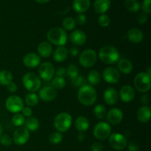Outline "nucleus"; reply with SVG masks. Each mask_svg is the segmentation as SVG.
<instances>
[{
    "instance_id": "7c9ffc66",
    "label": "nucleus",
    "mask_w": 151,
    "mask_h": 151,
    "mask_svg": "<svg viewBox=\"0 0 151 151\" xmlns=\"http://www.w3.org/2000/svg\"><path fill=\"white\" fill-rule=\"evenodd\" d=\"M125 6L131 13H137L140 9V4L137 0H125Z\"/></svg>"
},
{
    "instance_id": "f3484780",
    "label": "nucleus",
    "mask_w": 151,
    "mask_h": 151,
    "mask_svg": "<svg viewBox=\"0 0 151 151\" xmlns=\"http://www.w3.org/2000/svg\"><path fill=\"white\" fill-rule=\"evenodd\" d=\"M103 98L106 104L109 106H114L117 103L119 100V94L114 88L109 87L107 88L103 94Z\"/></svg>"
},
{
    "instance_id": "de8ad7c7",
    "label": "nucleus",
    "mask_w": 151,
    "mask_h": 151,
    "mask_svg": "<svg viewBox=\"0 0 151 151\" xmlns=\"http://www.w3.org/2000/svg\"><path fill=\"white\" fill-rule=\"evenodd\" d=\"M91 151H103V145L100 142H96L92 144L91 147Z\"/></svg>"
},
{
    "instance_id": "9b49d317",
    "label": "nucleus",
    "mask_w": 151,
    "mask_h": 151,
    "mask_svg": "<svg viewBox=\"0 0 151 151\" xmlns=\"http://www.w3.org/2000/svg\"><path fill=\"white\" fill-rule=\"evenodd\" d=\"M29 138V131L25 127H19L13 133V142L17 145H23Z\"/></svg>"
},
{
    "instance_id": "20e7f679",
    "label": "nucleus",
    "mask_w": 151,
    "mask_h": 151,
    "mask_svg": "<svg viewBox=\"0 0 151 151\" xmlns=\"http://www.w3.org/2000/svg\"><path fill=\"white\" fill-rule=\"evenodd\" d=\"M134 85L136 89L142 93H146L150 89V75L147 72H140L137 74L134 80Z\"/></svg>"
},
{
    "instance_id": "5fc2aeb1",
    "label": "nucleus",
    "mask_w": 151,
    "mask_h": 151,
    "mask_svg": "<svg viewBox=\"0 0 151 151\" xmlns=\"http://www.w3.org/2000/svg\"><path fill=\"white\" fill-rule=\"evenodd\" d=\"M35 1L38 3H41V4H45V3L49 2L50 0H35Z\"/></svg>"
},
{
    "instance_id": "37998d69",
    "label": "nucleus",
    "mask_w": 151,
    "mask_h": 151,
    "mask_svg": "<svg viewBox=\"0 0 151 151\" xmlns=\"http://www.w3.org/2000/svg\"><path fill=\"white\" fill-rule=\"evenodd\" d=\"M137 22H138L139 24H144L148 20V17H147V15L145 13H140L139 14H138L137 17Z\"/></svg>"
},
{
    "instance_id": "7ed1b4c3",
    "label": "nucleus",
    "mask_w": 151,
    "mask_h": 151,
    "mask_svg": "<svg viewBox=\"0 0 151 151\" xmlns=\"http://www.w3.org/2000/svg\"><path fill=\"white\" fill-rule=\"evenodd\" d=\"M47 38L50 43L58 47L64 46L67 42V33L61 27H53L47 32Z\"/></svg>"
},
{
    "instance_id": "6e6552de",
    "label": "nucleus",
    "mask_w": 151,
    "mask_h": 151,
    "mask_svg": "<svg viewBox=\"0 0 151 151\" xmlns=\"http://www.w3.org/2000/svg\"><path fill=\"white\" fill-rule=\"evenodd\" d=\"M5 107L10 113H19L24 108V102L19 96L11 95L6 100Z\"/></svg>"
},
{
    "instance_id": "864d4df0",
    "label": "nucleus",
    "mask_w": 151,
    "mask_h": 151,
    "mask_svg": "<svg viewBox=\"0 0 151 151\" xmlns=\"http://www.w3.org/2000/svg\"><path fill=\"white\" fill-rule=\"evenodd\" d=\"M78 139L80 142H83L86 139L85 134L83 132H80L78 135Z\"/></svg>"
},
{
    "instance_id": "09e8293b",
    "label": "nucleus",
    "mask_w": 151,
    "mask_h": 151,
    "mask_svg": "<svg viewBox=\"0 0 151 151\" xmlns=\"http://www.w3.org/2000/svg\"><path fill=\"white\" fill-rule=\"evenodd\" d=\"M56 77H60V78H64L66 75V69L64 67H60L57 69L56 72Z\"/></svg>"
},
{
    "instance_id": "a878e982",
    "label": "nucleus",
    "mask_w": 151,
    "mask_h": 151,
    "mask_svg": "<svg viewBox=\"0 0 151 151\" xmlns=\"http://www.w3.org/2000/svg\"><path fill=\"white\" fill-rule=\"evenodd\" d=\"M89 121L86 116H80L75 120V128L80 132H85L89 128Z\"/></svg>"
},
{
    "instance_id": "9d476101",
    "label": "nucleus",
    "mask_w": 151,
    "mask_h": 151,
    "mask_svg": "<svg viewBox=\"0 0 151 151\" xmlns=\"http://www.w3.org/2000/svg\"><path fill=\"white\" fill-rule=\"evenodd\" d=\"M55 71L53 65L50 62H44L38 68V74L40 78L44 81H50L54 77Z\"/></svg>"
},
{
    "instance_id": "72a5a7b5",
    "label": "nucleus",
    "mask_w": 151,
    "mask_h": 151,
    "mask_svg": "<svg viewBox=\"0 0 151 151\" xmlns=\"http://www.w3.org/2000/svg\"><path fill=\"white\" fill-rule=\"evenodd\" d=\"M52 87L55 89H62L64 88L66 85V80L64 78H60V77H55L52 79L51 82Z\"/></svg>"
},
{
    "instance_id": "4be33fe9",
    "label": "nucleus",
    "mask_w": 151,
    "mask_h": 151,
    "mask_svg": "<svg viewBox=\"0 0 151 151\" xmlns=\"http://www.w3.org/2000/svg\"><path fill=\"white\" fill-rule=\"evenodd\" d=\"M111 0H95L94 2V10L98 14H105L111 7Z\"/></svg>"
},
{
    "instance_id": "79ce46f5",
    "label": "nucleus",
    "mask_w": 151,
    "mask_h": 151,
    "mask_svg": "<svg viewBox=\"0 0 151 151\" xmlns=\"http://www.w3.org/2000/svg\"><path fill=\"white\" fill-rule=\"evenodd\" d=\"M150 2L151 0H144L142 3V10L143 13H146V14H150L151 13V8H150Z\"/></svg>"
},
{
    "instance_id": "dca6fc26",
    "label": "nucleus",
    "mask_w": 151,
    "mask_h": 151,
    "mask_svg": "<svg viewBox=\"0 0 151 151\" xmlns=\"http://www.w3.org/2000/svg\"><path fill=\"white\" fill-rule=\"evenodd\" d=\"M86 35L85 32L80 29L72 31L69 35V41L75 46L83 45L86 41Z\"/></svg>"
},
{
    "instance_id": "bb28decb",
    "label": "nucleus",
    "mask_w": 151,
    "mask_h": 151,
    "mask_svg": "<svg viewBox=\"0 0 151 151\" xmlns=\"http://www.w3.org/2000/svg\"><path fill=\"white\" fill-rule=\"evenodd\" d=\"M118 69L123 74H130L133 70V64L128 59H121L118 62Z\"/></svg>"
},
{
    "instance_id": "f704fd0d",
    "label": "nucleus",
    "mask_w": 151,
    "mask_h": 151,
    "mask_svg": "<svg viewBox=\"0 0 151 151\" xmlns=\"http://www.w3.org/2000/svg\"><path fill=\"white\" fill-rule=\"evenodd\" d=\"M94 114L97 119H103L106 115V109L103 105L98 104L94 107Z\"/></svg>"
},
{
    "instance_id": "2f4dec72",
    "label": "nucleus",
    "mask_w": 151,
    "mask_h": 151,
    "mask_svg": "<svg viewBox=\"0 0 151 151\" xmlns=\"http://www.w3.org/2000/svg\"><path fill=\"white\" fill-rule=\"evenodd\" d=\"M38 100L39 97L38 94L33 92H29L25 97V103L29 107H34L36 106L38 103Z\"/></svg>"
},
{
    "instance_id": "c9c22d12",
    "label": "nucleus",
    "mask_w": 151,
    "mask_h": 151,
    "mask_svg": "<svg viewBox=\"0 0 151 151\" xmlns=\"http://www.w3.org/2000/svg\"><path fill=\"white\" fill-rule=\"evenodd\" d=\"M62 139H63V135H62L61 133L58 132V131L52 133L49 137V140L53 145L59 144V143L61 142Z\"/></svg>"
},
{
    "instance_id": "58836bf2",
    "label": "nucleus",
    "mask_w": 151,
    "mask_h": 151,
    "mask_svg": "<svg viewBox=\"0 0 151 151\" xmlns=\"http://www.w3.org/2000/svg\"><path fill=\"white\" fill-rule=\"evenodd\" d=\"M71 80H72V86L76 87V88H81L83 86L86 85V79L82 75H78L75 78H72Z\"/></svg>"
},
{
    "instance_id": "a19ab883",
    "label": "nucleus",
    "mask_w": 151,
    "mask_h": 151,
    "mask_svg": "<svg viewBox=\"0 0 151 151\" xmlns=\"http://www.w3.org/2000/svg\"><path fill=\"white\" fill-rule=\"evenodd\" d=\"M13 143V139L8 135V134H1L0 137V144L3 146H8L11 145Z\"/></svg>"
},
{
    "instance_id": "4468645a",
    "label": "nucleus",
    "mask_w": 151,
    "mask_h": 151,
    "mask_svg": "<svg viewBox=\"0 0 151 151\" xmlns=\"http://www.w3.org/2000/svg\"><path fill=\"white\" fill-rule=\"evenodd\" d=\"M108 122L111 125H117L122 122L123 119V113L120 109L114 108L110 109L106 114Z\"/></svg>"
},
{
    "instance_id": "4d7b16f0",
    "label": "nucleus",
    "mask_w": 151,
    "mask_h": 151,
    "mask_svg": "<svg viewBox=\"0 0 151 151\" xmlns=\"http://www.w3.org/2000/svg\"><path fill=\"white\" fill-rule=\"evenodd\" d=\"M18 151H20V150H18Z\"/></svg>"
},
{
    "instance_id": "473e14b6",
    "label": "nucleus",
    "mask_w": 151,
    "mask_h": 151,
    "mask_svg": "<svg viewBox=\"0 0 151 151\" xmlns=\"http://www.w3.org/2000/svg\"><path fill=\"white\" fill-rule=\"evenodd\" d=\"M62 26H63L64 30H72L75 29L76 26L75 19L72 17H66L62 22Z\"/></svg>"
},
{
    "instance_id": "f257e3e1",
    "label": "nucleus",
    "mask_w": 151,
    "mask_h": 151,
    "mask_svg": "<svg viewBox=\"0 0 151 151\" xmlns=\"http://www.w3.org/2000/svg\"><path fill=\"white\" fill-rule=\"evenodd\" d=\"M97 94L95 88L91 85L86 84L79 88L78 99L80 103L86 106H92L97 100Z\"/></svg>"
},
{
    "instance_id": "3c124183",
    "label": "nucleus",
    "mask_w": 151,
    "mask_h": 151,
    "mask_svg": "<svg viewBox=\"0 0 151 151\" xmlns=\"http://www.w3.org/2000/svg\"><path fill=\"white\" fill-rule=\"evenodd\" d=\"M69 54L72 56V57H76L79 55V50L78 47H71L69 50Z\"/></svg>"
},
{
    "instance_id": "4c0bfd02",
    "label": "nucleus",
    "mask_w": 151,
    "mask_h": 151,
    "mask_svg": "<svg viewBox=\"0 0 151 151\" xmlns=\"http://www.w3.org/2000/svg\"><path fill=\"white\" fill-rule=\"evenodd\" d=\"M12 122L14 124V125L18 127H21L24 124L25 122V118L22 114H15L13 115V118H12Z\"/></svg>"
},
{
    "instance_id": "e433bc0d",
    "label": "nucleus",
    "mask_w": 151,
    "mask_h": 151,
    "mask_svg": "<svg viewBox=\"0 0 151 151\" xmlns=\"http://www.w3.org/2000/svg\"><path fill=\"white\" fill-rule=\"evenodd\" d=\"M66 69V75L69 77L71 79L75 78V77L78 76L79 75V71H78V68L76 65L75 64H70L67 67Z\"/></svg>"
},
{
    "instance_id": "6e6d98bb",
    "label": "nucleus",
    "mask_w": 151,
    "mask_h": 151,
    "mask_svg": "<svg viewBox=\"0 0 151 151\" xmlns=\"http://www.w3.org/2000/svg\"><path fill=\"white\" fill-rule=\"evenodd\" d=\"M2 131H3L2 126H1V123H0V137H1V135L2 134Z\"/></svg>"
},
{
    "instance_id": "a18cd8bd",
    "label": "nucleus",
    "mask_w": 151,
    "mask_h": 151,
    "mask_svg": "<svg viewBox=\"0 0 151 151\" xmlns=\"http://www.w3.org/2000/svg\"><path fill=\"white\" fill-rule=\"evenodd\" d=\"M128 149L129 151H138L139 149V145L136 142L131 141L128 145Z\"/></svg>"
},
{
    "instance_id": "b1692460",
    "label": "nucleus",
    "mask_w": 151,
    "mask_h": 151,
    "mask_svg": "<svg viewBox=\"0 0 151 151\" xmlns=\"http://www.w3.org/2000/svg\"><path fill=\"white\" fill-rule=\"evenodd\" d=\"M91 2L90 0H74L72 7L74 10L78 13H83L89 9Z\"/></svg>"
},
{
    "instance_id": "2eb2a0df",
    "label": "nucleus",
    "mask_w": 151,
    "mask_h": 151,
    "mask_svg": "<svg viewBox=\"0 0 151 151\" xmlns=\"http://www.w3.org/2000/svg\"><path fill=\"white\" fill-rule=\"evenodd\" d=\"M38 96L43 101L50 102L55 99L57 91L52 86H44L40 88Z\"/></svg>"
},
{
    "instance_id": "393cba45",
    "label": "nucleus",
    "mask_w": 151,
    "mask_h": 151,
    "mask_svg": "<svg viewBox=\"0 0 151 151\" xmlns=\"http://www.w3.org/2000/svg\"><path fill=\"white\" fill-rule=\"evenodd\" d=\"M69 51L65 47H58L53 52V58L56 62H63L67 58Z\"/></svg>"
},
{
    "instance_id": "5701e85b",
    "label": "nucleus",
    "mask_w": 151,
    "mask_h": 151,
    "mask_svg": "<svg viewBox=\"0 0 151 151\" xmlns=\"http://www.w3.org/2000/svg\"><path fill=\"white\" fill-rule=\"evenodd\" d=\"M38 55L42 58H49L52 53V46L48 41H43L37 48Z\"/></svg>"
},
{
    "instance_id": "603ef678",
    "label": "nucleus",
    "mask_w": 151,
    "mask_h": 151,
    "mask_svg": "<svg viewBox=\"0 0 151 151\" xmlns=\"http://www.w3.org/2000/svg\"><path fill=\"white\" fill-rule=\"evenodd\" d=\"M141 102L143 103L144 105H147L149 102V98L147 94H144V95L141 98Z\"/></svg>"
},
{
    "instance_id": "8fccbe9b",
    "label": "nucleus",
    "mask_w": 151,
    "mask_h": 151,
    "mask_svg": "<svg viewBox=\"0 0 151 151\" xmlns=\"http://www.w3.org/2000/svg\"><path fill=\"white\" fill-rule=\"evenodd\" d=\"M7 91H10V92L14 93L18 90V86H17V85L15 83L11 82L7 86Z\"/></svg>"
},
{
    "instance_id": "aec40b11",
    "label": "nucleus",
    "mask_w": 151,
    "mask_h": 151,
    "mask_svg": "<svg viewBox=\"0 0 151 151\" xmlns=\"http://www.w3.org/2000/svg\"><path fill=\"white\" fill-rule=\"evenodd\" d=\"M127 38L131 43L139 44V43L142 42L143 38H144V35H143L142 32L139 29H138L137 27H133L131 28L127 32Z\"/></svg>"
},
{
    "instance_id": "6ab92c4d",
    "label": "nucleus",
    "mask_w": 151,
    "mask_h": 151,
    "mask_svg": "<svg viewBox=\"0 0 151 151\" xmlns=\"http://www.w3.org/2000/svg\"><path fill=\"white\" fill-rule=\"evenodd\" d=\"M23 63L26 67L32 69L39 66L41 63V58L36 53H28L24 57Z\"/></svg>"
},
{
    "instance_id": "49530a36",
    "label": "nucleus",
    "mask_w": 151,
    "mask_h": 151,
    "mask_svg": "<svg viewBox=\"0 0 151 151\" xmlns=\"http://www.w3.org/2000/svg\"><path fill=\"white\" fill-rule=\"evenodd\" d=\"M22 115L25 117H29V116H32V110L30 107L29 106H26V107H24L23 109L22 110Z\"/></svg>"
},
{
    "instance_id": "c03bdc74",
    "label": "nucleus",
    "mask_w": 151,
    "mask_h": 151,
    "mask_svg": "<svg viewBox=\"0 0 151 151\" xmlns=\"http://www.w3.org/2000/svg\"><path fill=\"white\" fill-rule=\"evenodd\" d=\"M75 22L78 23L79 25L85 24L86 22V16L83 13H78L76 19H75Z\"/></svg>"
},
{
    "instance_id": "c85d7f7f",
    "label": "nucleus",
    "mask_w": 151,
    "mask_h": 151,
    "mask_svg": "<svg viewBox=\"0 0 151 151\" xmlns=\"http://www.w3.org/2000/svg\"><path fill=\"white\" fill-rule=\"evenodd\" d=\"M87 80L91 86L97 85L101 81V75L100 73L97 70H91L89 72L87 76Z\"/></svg>"
},
{
    "instance_id": "f8f14e48",
    "label": "nucleus",
    "mask_w": 151,
    "mask_h": 151,
    "mask_svg": "<svg viewBox=\"0 0 151 151\" xmlns=\"http://www.w3.org/2000/svg\"><path fill=\"white\" fill-rule=\"evenodd\" d=\"M109 142L110 145L116 150H123L127 145L126 138L119 133L111 134Z\"/></svg>"
},
{
    "instance_id": "423d86ee",
    "label": "nucleus",
    "mask_w": 151,
    "mask_h": 151,
    "mask_svg": "<svg viewBox=\"0 0 151 151\" xmlns=\"http://www.w3.org/2000/svg\"><path fill=\"white\" fill-rule=\"evenodd\" d=\"M22 82H23L24 86L29 92L35 93L41 88V78L32 72H28L25 74L22 78Z\"/></svg>"
},
{
    "instance_id": "ddd939ff",
    "label": "nucleus",
    "mask_w": 151,
    "mask_h": 151,
    "mask_svg": "<svg viewBox=\"0 0 151 151\" xmlns=\"http://www.w3.org/2000/svg\"><path fill=\"white\" fill-rule=\"evenodd\" d=\"M103 77L104 81L109 83H116L120 78V74L117 69L110 66L105 69Z\"/></svg>"
},
{
    "instance_id": "1a4fd4ad",
    "label": "nucleus",
    "mask_w": 151,
    "mask_h": 151,
    "mask_svg": "<svg viewBox=\"0 0 151 151\" xmlns=\"http://www.w3.org/2000/svg\"><path fill=\"white\" fill-rule=\"evenodd\" d=\"M94 136L99 140L106 139L111 134V127L108 122H100L94 128Z\"/></svg>"
},
{
    "instance_id": "0eeeda50",
    "label": "nucleus",
    "mask_w": 151,
    "mask_h": 151,
    "mask_svg": "<svg viewBox=\"0 0 151 151\" xmlns=\"http://www.w3.org/2000/svg\"><path fill=\"white\" fill-rule=\"evenodd\" d=\"M97 59V54L95 50L88 49L81 52L79 57V63L83 67L91 68L95 64Z\"/></svg>"
},
{
    "instance_id": "412c9836",
    "label": "nucleus",
    "mask_w": 151,
    "mask_h": 151,
    "mask_svg": "<svg viewBox=\"0 0 151 151\" xmlns=\"http://www.w3.org/2000/svg\"><path fill=\"white\" fill-rule=\"evenodd\" d=\"M137 119L142 123H147L150 120L151 110L148 106H142L138 109L137 114Z\"/></svg>"
},
{
    "instance_id": "cd10ccee",
    "label": "nucleus",
    "mask_w": 151,
    "mask_h": 151,
    "mask_svg": "<svg viewBox=\"0 0 151 151\" xmlns=\"http://www.w3.org/2000/svg\"><path fill=\"white\" fill-rule=\"evenodd\" d=\"M24 125L29 131H35L39 128V122L35 117L29 116L25 119Z\"/></svg>"
},
{
    "instance_id": "a211bd4d",
    "label": "nucleus",
    "mask_w": 151,
    "mask_h": 151,
    "mask_svg": "<svg viewBox=\"0 0 151 151\" xmlns=\"http://www.w3.org/2000/svg\"><path fill=\"white\" fill-rule=\"evenodd\" d=\"M135 91L131 86H124L121 88L119 93V97L124 103H130L135 97Z\"/></svg>"
},
{
    "instance_id": "ea45409f",
    "label": "nucleus",
    "mask_w": 151,
    "mask_h": 151,
    "mask_svg": "<svg viewBox=\"0 0 151 151\" xmlns=\"http://www.w3.org/2000/svg\"><path fill=\"white\" fill-rule=\"evenodd\" d=\"M111 19L106 14H101L98 18V24L102 27H107L110 24Z\"/></svg>"
},
{
    "instance_id": "f03ea898",
    "label": "nucleus",
    "mask_w": 151,
    "mask_h": 151,
    "mask_svg": "<svg viewBox=\"0 0 151 151\" xmlns=\"http://www.w3.org/2000/svg\"><path fill=\"white\" fill-rule=\"evenodd\" d=\"M119 53L113 46H104L99 52V58L106 64H114L119 60Z\"/></svg>"
},
{
    "instance_id": "c756f323",
    "label": "nucleus",
    "mask_w": 151,
    "mask_h": 151,
    "mask_svg": "<svg viewBox=\"0 0 151 151\" xmlns=\"http://www.w3.org/2000/svg\"><path fill=\"white\" fill-rule=\"evenodd\" d=\"M13 82V75L8 70L0 71V84L7 86L10 83Z\"/></svg>"
},
{
    "instance_id": "39448f33",
    "label": "nucleus",
    "mask_w": 151,
    "mask_h": 151,
    "mask_svg": "<svg viewBox=\"0 0 151 151\" xmlns=\"http://www.w3.org/2000/svg\"><path fill=\"white\" fill-rule=\"evenodd\" d=\"M72 124V117L69 114L62 112L58 114L54 119V127L58 132L63 133L70 128Z\"/></svg>"
}]
</instances>
